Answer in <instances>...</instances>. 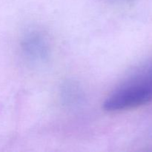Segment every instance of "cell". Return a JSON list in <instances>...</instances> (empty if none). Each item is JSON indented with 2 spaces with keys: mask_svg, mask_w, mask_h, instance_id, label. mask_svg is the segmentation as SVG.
<instances>
[{
  "mask_svg": "<svg viewBox=\"0 0 152 152\" xmlns=\"http://www.w3.org/2000/svg\"><path fill=\"white\" fill-rule=\"evenodd\" d=\"M151 100V85L139 84L114 93L105 100L103 107L107 111H119L140 106Z\"/></svg>",
  "mask_w": 152,
  "mask_h": 152,
  "instance_id": "obj_1",
  "label": "cell"
}]
</instances>
